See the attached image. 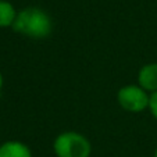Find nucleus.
Returning a JSON list of instances; mask_svg holds the SVG:
<instances>
[{
  "mask_svg": "<svg viewBox=\"0 0 157 157\" xmlns=\"http://www.w3.org/2000/svg\"><path fill=\"white\" fill-rule=\"evenodd\" d=\"M13 29L17 33L32 39L48 38L53 29L52 18L44 10L39 7H27L17 13L13 24Z\"/></svg>",
  "mask_w": 157,
  "mask_h": 157,
  "instance_id": "nucleus-1",
  "label": "nucleus"
},
{
  "mask_svg": "<svg viewBox=\"0 0 157 157\" xmlns=\"http://www.w3.org/2000/svg\"><path fill=\"white\" fill-rule=\"evenodd\" d=\"M53 150L57 157H89L92 153V145L82 133L67 131L54 139Z\"/></svg>",
  "mask_w": 157,
  "mask_h": 157,
  "instance_id": "nucleus-2",
  "label": "nucleus"
},
{
  "mask_svg": "<svg viewBox=\"0 0 157 157\" xmlns=\"http://www.w3.org/2000/svg\"><path fill=\"white\" fill-rule=\"evenodd\" d=\"M149 99L145 89L139 85H125L117 93V101L124 110L129 113H140L149 107Z\"/></svg>",
  "mask_w": 157,
  "mask_h": 157,
  "instance_id": "nucleus-3",
  "label": "nucleus"
},
{
  "mask_svg": "<svg viewBox=\"0 0 157 157\" xmlns=\"http://www.w3.org/2000/svg\"><path fill=\"white\" fill-rule=\"evenodd\" d=\"M138 82L146 92H157V63H149L143 65L138 74Z\"/></svg>",
  "mask_w": 157,
  "mask_h": 157,
  "instance_id": "nucleus-4",
  "label": "nucleus"
},
{
  "mask_svg": "<svg viewBox=\"0 0 157 157\" xmlns=\"http://www.w3.org/2000/svg\"><path fill=\"white\" fill-rule=\"evenodd\" d=\"M0 157H32V151L25 143L9 140L0 145Z\"/></svg>",
  "mask_w": 157,
  "mask_h": 157,
  "instance_id": "nucleus-5",
  "label": "nucleus"
},
{
  "mask_svg": "<svg viewBox=\"0 0 157 157\" xmlns=\"http://www.w3.org/2000/svg\"><path fill=\"white\" fill-rule=\"evenodd\" d=\"M15 17H17V11L14 6L9 2L0 0V28L13 27Z\"/></svg>",
  "mask_w": 157,
  "mask_h": 157,
  "instance_id": "nucleus-6",
  "label": "nucleus"
},
{
  "mask_svg": "<svg viewBox=\"0 0 157 157\" xmlns=\"http://www.w3.org/2000/svg\"><path fill=\"white\" fill-rule=\"evenodd\" d=\"M149 109H150L151 116L157 120V92L150 95V99H149Z\"/></svg>",
  "mask_w": 157,
  "mask_h": 157,
  "instance_id": "nucleus-7",
  "label": "nucleus"
},
{
  "mask_svg": "<svg viewBox=\"0 0 157 157\" xmlns=\"http://www.w3.org/2000/svg\"><path fill=\"white\" fill-rule=\"evenodd\" d=\"M2 86H3V77L0 74V89H2Z\"/></svg>",
  "mask_w": 157,
  "mask_h": 157,
  "instance_id": "nucleus-8",
  "label": "nucleus"
},
{
  "mask_svg": "<svg viewBox=\"0 0 157 157\" xmlns=\"http://www.w3.org/2000/svg\"><path fill=\"white\" fill-rule=\"evenodd\" d=\"M154 157H157V149H156V151H154Z\"/></svg>",
  "mask_w": 157,
  "mask_h": 157,
  "instance_id": "nucleus-9",
  "label": "nucleus"
}]
</instances>
